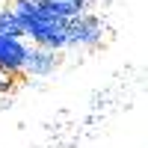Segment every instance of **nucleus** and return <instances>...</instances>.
<instances>
[{
  "mask_svg": "<svg viewBox=\"0 0 148 148\" xmlns=\"http://www.w3.org/2000/svg\"><path fill=\"white\" fill-rule=\"evenodd\" d=\"M21 30L27 39H33V45L47 47V51H65L68 47V27L59 21H42V18H33V21H24Z\"/></svg>",
  "mask_w": 148,
  "mask_h": 148,
  "instance_id": "nucleus-1",
  "label": "nucleus"
},
{
  "mask_svg": "<svg viewBox=\"0 0 148 148\" xmlns=\"http://www.w3.org/2000/svg\"><path fill=\"white\" fill-rule=\"evenodd\" d=\"M59 65V59L53 51L47 47H39V45H27V56H24V68H21V77H47L53 74Z\"/></svg>",
  "mask_w": 148,
  "mask_h": 148,
  "instance_id": "nucleus-3",
  "label": "nucleus"
},
{
  "mask_svg": "<svg viewBox=\"0 0 148 148\" xmlns=\"http://www.w3.org/2000/svg\"><path fill=\"white\" fill-rule=\"evenodd\" d=\"M68 27V47H95V45H101L104 42V21L95 15V12H86V15L80 18H74L65 24Z\"/></svg>",
  "mask_w": 148,
  "mask_h": 148,
  "instance_id": "nucleus-2",
  "label": "nucleus"
},
{
  "mask_svg": "<svg viewBox=\"0 0 148 148\" xmlns=\"http://www.w3.org/2000/svg\"><path fill=\"white\" fill-rule=\"evenodd\" d=\"M0 36H12V39H24V30L18 18L12 15L9 9H0Z\"/></svg>",
  "mask_w": 148,
  "mask_h": 148,
  "instance_id": "nucleus-5",
  "label": "nucleus"
},
{
  "mask_svg": "<svg viewBox=\"0 0 148 148\" xmlns=\"http://www.w3.org/2000/svg\"><path fill=\"white\" fill-rule=\"evenodd\" d=\"M18 83H21V77H15V74L6 71V68H0V95H9Z\"/></svg>",
  "mask_w": 148,
  "mask_h": 148,
  "instance_id": "nucleus-6",
  "label": "nucleus"
},
{
  "mask_svg": "<svg viewBox=\"0 0 148 148\" xmlns=\"http://www.w3.org/2000/svg\"><path fill=\"white\" fill-rule=\"evenodd\" d=\"M24 56H27V45L24 39H12V36H0V68L12 71L15 77H21ZM24 80V77H21Z\"/></svg>",
  "mask_w": 148,
  "mask_h": 148,
  "instance_id": "nucleus-4",
  "label": "nucleus"
}]
</instances>
